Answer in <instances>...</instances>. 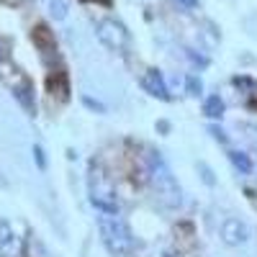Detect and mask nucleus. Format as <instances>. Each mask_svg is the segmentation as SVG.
Listing matches in <instances>:
<instances>
[{
    "label": "nucleus",
    "mask_w": 257,
    "mask_h": 257,
    "mask_svg": "<svg viewBox=\"0 0 257 257\" xmlns=\"http://www.w3.org/2000/svg\"><path fill=\"white\" fill-rule=\"evenodd\" d=\"M229 160L234 162V167H237V170H242L244 175L252 173V162H249L247 155H242V152H229Z\"/></svg>",
    "instance_id": "nucleus-11"
},
{
    "label": "nucleus",
    "mask_w": 257,
    "mask_h": 257,
    "mask_svg": "<svg viewBox=\"0 0 257 257\" xmlns=\"http://www.w3.org/2000/svg\"><path fill=\"white\" fill-rule=\"evenodd\" d=\"M208 132H211V137H213V139H219L221 144L226 142V137H224V132H221V128H219V126H211V128H208Z\"/></svg>",
    "instance_id": "nucleus-17"
},
{
    "label": "nucleus",
    "mask_w": 257,
    "mask_h": 257,
    "mask_svg": "<svg viewBox=\"0 0 257 257\" xmlns=\"http://www.w3.org/2000/svg\"><path fill=\"white\" fill-rule=\"evenodd\" d=\"M149 180H152V188H155L162 206H167V208L180 206V201H183L180 188H178L173 173H170V167L165 165L162 157H152V165H149Z\"/></svg>",
    "instance_id": "nucleus-2"
},
{
    "label": "nucleus",
    "mask_w": 257,
    "mask_h": 257,
    "mask_svg": "<svg viewBox=\"0 0 257 257\" xmlns=\"http://www.w3.org/2000/svg\"><path fill=\"white\" fill-rule=\"evenodd\" d=\"M198 170H201V173H203V180L208 183V185H213V183H216V180H213V175H211V170H208V165H198Z\"/></svg>",
    "instance_id": "nucleus-16"
},
{
    "label": "nucleus",
    "mask_w": 257,
    "mask_h": 257,
    "mask_svg": "<svg viewBox=\"0 0 257 257\" xmlns=\"http://www.w3.org/2000/svg\"><path fill=\"white\" fill-rule=\"evenodd\" d=\"M49 13L54 21L67 18V0H49Z\"/></svg>",
    "instance_id": "nucleus-12"
},
{
    "label": "nucleus",
    "mask_w": 257,
    "mask_h": 257,
    "mask_svg": "<svg viewBox=\"0 0 257 257\" xmlns=\"http://www.w3.org/2000/svg\"><path fill=\"white\" fill-rule=\"evenodd\" d=\"M47 88H49V93H52V95H57L59 100H67L70 82H67V77H64V72H54V75H49Z\"/></svg>",
    "instance_id": "nucleus-9"
},
{
    "label": "nucleus",
    "mask_w": 257,
    "mask_h": 257,
    "mask_svg": "<svg viewBox=\"0 0 257 257\" xmlns=\"http://www.w3.org/2000/svg\"><path fill=\"white\" fill-rule=\"evenodd\" d=\"M142 88L149 93V95H155L160 100H170V90H167V85H165V77L157 72V70H147L142 75Z\"/></svg>",
    "instance_id": "nucleus-7"
},
{
    "label": "nucleus",
    "mask_w": 257,
    "mask_h": 257,
    "mask_svg": "<svg viewBox=\"0 0 257 257\" xmlns=\"http://www.w3.org/2000/svg\"><path fill=\"white\" fill-rule=\"evenodd\" d=\"M203 113H206L208 118H221V116H224V100H221L219 95L206 98V103H203Z\"/></svg>",
    "instance_id": "nucleus-10"
},
{
    "label": "nucleus",
    "mask_w": 257,
    "mask_h": 257,
    "mask_svg": "<svg viewBox=\"0 0 257 257\" xmlns=\"http://www.w3.org/2000/svg\"><path fill=\"white\" fill-rule=\"evenodd\" d=\"M0 62H6V44H3V39H0Z\"/></svg>",
    "instance_id": "nucleus-19"
},
{
    "label": "nucleus",
    "mask_w": 257,
    "mask_h": 257,
    "mask_svg": "<svg viewBox=\"0 0 257 257\" xmlns=\"http://www.w3.org/2000/svg\"><path fill=\"white\" fill-rule=\"evenodd\" d=\"M90 203L100 213H116L118 216V211H121V203L116 198V188L100 167H93V173H90Z\"/></svg>",
    "instance_id": "nucleus-3"
},
{
    "label": "nucleus",
    "mask_w": 257,
    "mask_h": 257,
    "mask_svg": "<svg viewBox=\"0 0 257 257\" xmlns=\"http://www.w3.org/2000/svg\"><path fill=\"white\" fill-rule=\"evenodd\" d=\"M185 88H188V95H201V90H203V82H201L196 75H190V77L185 80Z\"/></svg>",
    "instance_id": "nucleus-13"
},
{
    "label": "nucleus",
    "mask_w": 257,
    "mask_h": 257,
    "mask_svg": "<svg viewBox=\"0 0 257 257\" xmlns=\"http://www.w3.org/2000/svg\"><path fill=\"white\" fill-rule=\"evenodd\" d=\"M34 157H36V165H39V170H44V167H47V160H44V149H41V147H34Z\"/></svg>",
    "instance_id": "nucleus-14"
},
{
    "label": "nucleus",
    "mask_w": 257,
    "mask_h": 257,
    "mask_svg": "<svg viewBox=\"0 0 257 257\" xmlns=\"http://www.w3.org/2000/svg\"><path fill=\"white\" fill-rule=\"evenodd\" d=\"M178 3H180L183 8H196V6H198V0H178Z\"/></svg>",
    "instance_id": "nucleus-18"
},
{
    "label": "nucleus",
    "mask_w": 257,
    "mask_h": 257,
    "mask_svg": "<svg viewBox=\"0 0 257 257\" xmlns=\"http://www.w3.org/2000/svg\"><path fill=\"white\" fill-rule=\"evenodd\" d=\"M98 231H100V242L113 257H128L134 252V239L132 231L126 229L121 219H116V213H103L98 216Z\"/></svg>",
    "instance_id": "nucleus-1"
},
{
    "label": "nucleus",
    "mask_w": 257,
    "mask_h": 257,
    "mask_svg": "<svg viewBox=\"0 0 257 257\" xmlns=\"http://www.w3.org/2000/svg\"><path fill=\"white\" fill-rule=\"evenodd\" d=\"M24 254V242L13 231L11 224L0 221V257H21Z\"/></svg>",
    "instance_id": "nucleus-5"
},
{
    "label": "nucleus",
    "mask_w": 257,
    "mask_h": 257,
    "mask_svg": "<svg viewBox=\"0 0 257 257\" xmlns=\"http://www.w3.org/2000/svg\"><path fill=\"white\" fill-rule=\"evenodd\" d=\"M82 103L88 105V108L98 111V113H105V108H103V103H98V100H93V98H82Z\"/></svg>",
    "instance_id": "nucleus-15"
},
{
    "label": "nucleus",
    "mask_w": 257,
    "mask_h": 257,
    "mask_svg": "<svg viewBox=\"0 0 257 257\" xmlns=\"http://www.w3.org/2000/svg\"><path fill=\"white\" fill-rule=\"evenodd\" d=\"M221 239L226 242V244H231V247H237V244H244L247 239H249V229H247V224L244 221H239V219H224V224H221Z\"/></svg>",
    "instance_id": "nucleus-6"
},
{
    "label": "nucleus",
    "mask_w": 257,
    "mask_h": 257,
    "mask_svg": "<svg viewBox=\"0 0 257 257\" xmlns=\"http://www.w3.org/2000/svg\"><path fill=\"white\" fill-rule=\"evenodd\" d=\"M34 44L41 49V57H44V59H49V57L57 52L54 39H52V34H49L47 26H36V31H34Z\"/></svg>",
    "instance_id": "nucleus-8"
},
{
    "label": "nucleus",
    "mask_w": 257,
    "mask_h": 257,
    "mask_svg": "<svg viewBox=\"0 0 257 257\" xmlns=\"http://www.w3.org/2000/svg\"><path fill=\"white\" fill-rule=\"evenodd\" d=\"M98 39L111 52H118V54H123L128 47V31L123 29V24H118L113 18H105L98 24Z\"/></svg>",
    "instance_id": "nucleus-4"
}]
</instances>
